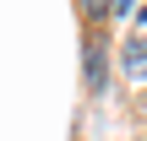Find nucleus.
<instances>
[{"label": "nucleus", "mask_w": 147, "mask_h": 141, "mask_svg": "<svg viewBox=\"0 0 147 141\" xmlns=\"http://www.w3.org/2000/svg\"><path fill=\"white\" fill-rule=\"evenodd\" d=\"M82 82H87V92L109 87V43L98 33H87V43H82Z\"/></svg>", "instance_id": "obj_1"}, {"label": "nucleus", "mask_w": 147, "mask_h": 141, "mask_svg": "<svg viewBox=\"0 0 147 141\" xmlns=\"http://www.w3.org/2000/svg\"><path fill=\"white\" fill-rule=\"evenodd\" d=\"M120 71L147 87V33H131V38L120 43Z\"/></svg>", "instance_id": "obj_2"}, {"label": "nucleus", "mask_w": 147, "mask_h": 141, "mask_svg": "<svg viewBox=\"0 0 147 141\" xmlns=\"http://www.w3.org/2000/svg\"><path fill=\"white\" fill-rule=\"evenodd\" d=\"M82 16H87V27H104L109 16H120V0H87Z\"/></svg>", "instance_id": "obj_3"}, {"label": "nucleus", "mask_w": 147, "mask_h": 141, "mask_svg": "<svg viewBox=\"0 0 147 141\" xmlns=\"http://www.w3.org/2000/svg\"><path fill=\"white\" fill-rule=\"evenodd\" d=\"M136 22H142V33H147V5H142V11H136Z\"/></svg>", "instance_id": "obj_4"}, {"label": "nucleus", "mask_w": 147, "mask_h": 141, "mask_svg": "<svg viewBox=\"0 0 147 141\" xmlns=\"http://www.w3.org/2000/svg\"><path fill=\"white\" fill-rule=\"evenodd\" d=\"M142 114H147V98H142Z\"/></svg>", "instance_id": "obj_5"}]
</instances>
